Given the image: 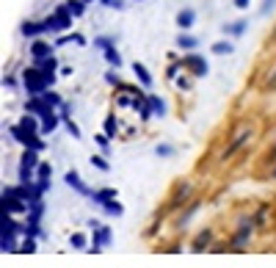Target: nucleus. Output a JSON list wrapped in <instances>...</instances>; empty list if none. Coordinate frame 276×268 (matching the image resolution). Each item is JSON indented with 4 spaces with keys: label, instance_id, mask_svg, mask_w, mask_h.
Segmentation results:
<instances>
[{
    "label": "nucleus",
    "instance_id": "obj_22",
    "mask_svg": "<svg viewBox=\"0 0 276 268\" xmlns=\"http://www.w3.org/2000/svg\"><path fill=\"white\" fill-rule=\"evenodd\" d=\"M210 50H213L216 55H229V53L235 50V44H232V42H227V39H221V42H216Z\"/></svg>",
    "mask_w": 276,
    "mask_h": 268
},
{
    "label": "nucleus",
    "instance_id": "obj_36",
    "mask_svg": "<svg viewBox=\"0 0 276 268\" xmlns=\"http://www.w3.org/2000/svg\"><path fill=\"white\" fill-rule=\"evenodd\" d=\"M235 3V8H240V11H246L249 6H252V0H232Z\"/></svg>",
    "mask_w": 276,
    "mask_h": 268
},
{
    "label": "nucleus",
    "instance_id": "obj_10",
    "mask_svg": "<svg viewBox=\"0 0 276 268\" xmlns=\"http://www.w3.org/2000/svg\"><path fill=\"white\" fill-rule=\"evenodd\" d=\"M224 36H232V39H240V36L249 30V19H238V22H224Z\"/></svg>",
    "mask_w": 276,
    "mask_h": 268
},
{
    "label": "nucleus",
    "instance_id": "obj_44",
    "mask_svg": "<svg viewBox=\"0 0 276 268\" xmlns=\"http://www.w3.org/2000/svg\"><path fill=\"white\" fill-rule=\"evenodd\" d=\"M136 3H141V0H136Z\"/></svg>",
    "mask_w": 276,
    "mask_h": 268
},
{
    "label": "nucleus",
    "instance_id": "obj_34",
    "mask_svg": "<svg viewBox=\"0 0 276 268\" xmlns=\"http://www.w3.org/2000/svg\"><path fill=\"white\" fill-rule=\"evenodd\" d=\"M64 125H66V130H69V136H72V138H80V127L75 125L72 119H64Z\"/></svg>",
    "mask_w": 276,
    "mask_h": 268
},
{
    "label": "nucleus",
    "instance_id": "obj_15",
    "mask_svg": "<svg viewBox=\"0 0 276 268\" xmlns=\"http://www.w3.org/2000/svg\"><path fill=\"white\" fill-rule=\"evenodd\" d=\"M33 66H36V69H42L44 75H58V58H55V55H50V58H39V61H33Z\"/></svg>",
    "mask_w": 276,
    "mask_h": 268
},
{
    "label": "nucleus",
    "instance_id": "obj_40",
    "mask_svg": "<svg viewBox=\"0 0 276 268\" xmlns=\"http://www.w3.org/2000/svg\"><path fill=\"white\" fill-rule=\"evenodd\" d=\"M114 3L116 0H100V6H111V8H114Z\"/></svg>",
    "mask_w": 276,
    "mask_h": 268
},
{
    "label": "nucleus",
    "instance_id": "obj_35",
    "mask_svg": "<svg viewBox=\"0 0 276 268\" xmlns=\"http://www.w3.org/2000/svg\"><path fill=\"white\" fill-rule=\"evenodd\" d=\"M157 155H163V158H168V155H174V149L168 147V144H157V149H155Z\"/></svg>",
    "mask_w": 276,
    "mask_h": 268
},
{
    "label": "nucleus",
    "instance_id": "obj_9",
    "mask_svg": "<svg viewBox=\"0 0 276 268\" xmlns=\"http://www.w3.org/2000/svg\"><path fill=\"white\" fill-rule=\"evenodd\" d=\"M47 111H53V108L44 105L42 97H28V102H25V113H33V116H39V119H42Z\"/></svg>",
    "mask_w": 276,
    "mask_h": 268
},
{
    "label": "nucleus",
    "instance_id": "obj_17",
    "mask_svg": "<svg viewBox=\"0 0 276 268\" xmlns=\"http://www.w3.org/2000/svg\"><path fill=\"white\" fill-rule=\"evenodd\" d=\"M246 141H249V133L243 130V133H240V136L235 138V141H232V144H229V147H227V149H224V152H221V161H227V158H232L235 152H238V149L243 147V144H246Z\"/></svg>",
    "mask_w": 276,
    "mask_h": 268
},
{
    "label": "nucleus",
    "instance_id": "obj_31",
    "mask_svg": "<svg viewBox=\"0 0 276 268\" xmlns=\"http://www.w3.org/2000/svg\"><path fill=\"white\" fill-rule=\"evenodd\" d=\"M105 83L114 86V89H119V86H122V78L116 75V72H105Z\"/></svg>",
    "mask_w": 276,
    "mask_h": 268
},
{
    "label": "nucleus",
    "instance_id": "obj_1",
    "mask_svg": "<svg viewBox=\"0 0 276 268\" xmlns=\"http://www.w3.org/2000/svg\"><path fill=\"white\" fill-rule=\"evenodd\" d=\"M22 86H25V91H28V97H42L44 91H50L47 75H44L42 69H36L33 64L22 72Z\"/></svg>",
    "mask_w": 276,
    "mask_h": 268
},
{
    "label": "nucleus",
    "instance_id": "obj_38",
    "mask_svg": "<svg viewBox=\"0 0 276 268\" xmlns=\"http://www.w3.org/2000/svg\"><path fill=\"white\" fill-rule=\"evenodd\" d=\"M3 86H8V89H11V86H17V80H14L11 75H6V78H3Z\"/></svg>",
    "mask_w": 276,
    "mask_h": 268
},
{
    "label": "nucleus",
    "instance_id": "obj_18",
    "mask_svg": "<svg viewBox=\"0 0 276 268\" xmlns=\"http://www.w3.org/2000/svg\"><path fill=\"white\" fill-rule=\"evenodd\" d=\"M42 100H44V105H47V108H53V111H58V108L64 105L61 94H58V91H53V89H50V91H44V94H42Z\"/></svg>",
    "mask_w": 276,
    "mask_h": 268
},
{
    "label": "nucleus",
    "instance_id": "obj_25",
    "mask_svg": "<svg viewBox=\"0 0 276 268\" xmlns=\"http://www.w3.org/2000/svg\"><path fill=\"white\" fill-rule=\"evenodd\" d=\"M102 210H105V213H108V216H116V219H119V216H125V208H122V202H119V199H114V202H108V205H105V208H102Z\"/></svg>",
    "mask_w": 276,
    "mask_h": 268
},
{
    "label": "nucleus",
    "instance_id": "obj_4",
    "mask_svg": "<svg viewBox=\"0 0 276 268\" xmlns=\"http://www.w3.org/2000/svg\"><path fill=\"white\" fill-rule=\"evenodd\" d=\"M180 61H182V69H185V72H191L193 78H204V75L210 72V66H207V61H204L199 53H185Z\"/></svg>",
    "mask_w": 276,
    "mask_h": 268
},
{
    "label": "nucleus",
    "instance_id": "obj_43",
    "mask_svg": "<svg viewBox=\"0 0 276 268\" xmlns=\"http://www.w3.org/2000/svg\"><path fill=\"white\" fill-rule=\"evenodd\" d=\"M274 39H276V30H274Z\"/></svg>",
    "mask_w": 276,
    "mask_h": 268
},
{
    "label": "nucleus",
    "instance_id": "obj_2",
    "mask_svg": "<svg viewBox=\"0 0 276 268\" xmlns=\"http://www.w3.org/2000/svg\"><path fill=\"white\" fill-rule=\"evenodd\" d=\"M72 11L66 8V3H61L58 8H55L50 17H44L42 22H44V28H47V33H64V30H69L72 28Z\"/></svg>",
    "mask_w": 276,
    "mask_h": 268
},
{
    "label": "nucleus",
    "instance_id": "obj_20",
    "mask_svg": "<svg viewBox=\"0 0 276 268\" xmlns=\"http://www.w3.org/2000/svg\"><path fill=\"white\" fill-rule=\"evenodd\" d=\"M66 8L72 11V17H75V19L86 17V3H83V0H66Z\"/></svg>",
    "mask_w": 276,
    "mask_h": 268
},
{
    "label": "nucleus",
    "instance_id": "obj_32",
    "mask_svg": "<svg viewBox=\"0 0 276 268\" xmlns=\"http://www.w3.org/2000/svg\"><path fill=\"white\" fill-rule=\"evenodd\" d=\"M180 69H182V61H174V64H171V66L166 69V78H168V80H174V78H177V72H180Z\"/></svg>",
    "mask_w": 276,
    "mask_h": 268
},
{
    "label": "nucleus",
    "instance_id": "obj_3",
    "mask_svg": "<svg viewBox=\"0 0 276 268\" xmlns=\"http://www.w3.org/2000/svg\"><path fill=\"white\" fill-rule=\"evenodd\" d=\"M89 224H91V249L89 252H94V255H97V252H102L105 246H111L114 233H111V227H102L100 221H94V219H91Z\"/></svg>",
    "mask_w": 276,
    "mask_h": 268
},
{
    "label": "nucleus",
    "instance_id": "obj_24",
    "mask_svg": "<svg viewBox=\"0 0 276 268\" xmlns=\"http://www.w3.org/2000/svg\"><path fill=\"white\" fill-rule=\"evenodd\" d=\"M102 55H105V61H108L111 66H116V69L122 66V55H119V50H116V47H108Z\"/></svg>",
    "mask_w": 276,
    "mask_h": 268
},
{
    "label": "nucleus",
    "instance_id": "obj_16",
    "mask_svg": "<svg viewBox=\"0 0 276 268\" xmlns=\"http://www.w3.org/2000/svg\"><path fill=\"white\" fill-rule=\"evenodd\" d=\"M133 72H136L138 83L144 86V89H149V86H152V75H149V69H146V66L141 64V61H136V64H133Z\"/></svg>",
    "mask_w": 276,
    "mask_h": 268
},
{
    "label": "nucleus",
    "instance_id": "obj_28",
    "mask_svg": "<svg viewBox=\"0 0 276 268\" xmlns=\"http://www.w3.org/2000/svg\"><path fill=\"white\" fill-rule=\"evenodd\" d=\"M105 136H108V138H116V116H114V113L105 119Z\"/></svg>",
    "mask_w": 276,
    "mask_h": 268
},
{
    "label": "nucleus",
    "instance_id": "obj_39",
    "mask_svg": "<svg viewBox=\"0 0 276 268\" xmlns=\"http://www.w3.org/2000/svg\"><path fill=\"white\" fill-rule=\"evenodd\" d=\"M177 86H180V89H191V83H188V78H177Z\"/></svg>",
    "mask_w": 276,
    "mask_h": 268
},
{
    "label": "nucleus",
    "instance_id": "obj_27",
    "mask_svg": "<svg viewBox=\"0 0 276 268\" xmlns=\"http://www.w3.org/2000/svg\"><path fill=\"white\" fill-rule=\"evenodd\" d=\"M94 141H97V147L102 149V155H108V152H111V138L105 136V133H100V136H97Z\"/></svg>",
    "mask_w": 276,
    "mask_h": 268
},
{
    "label": "nucleus",
    "instance_id": "obj_42",
    "mask_svg": "<svg viewBox=\"0 0 276 268\" xmlns=\"http://www.w3.org/2000/svg\"><path fill=\"white\" fill-rule=\"evenodd\" d=\"M271 177H276V166H274V169H271Z\"/></svg>",
    "mask_w": 276,
    "mask_h": 268
},
{
    "label": "nucleus",
    "instance_id": "obj_5",
    "mask_svg": "<svg viewBox=\"0 0 276 268\" xmlns=\"http://www.w3.org/2000/svg\"><path fill=\"white\" fill-rule=\"evenodd\" d=\"M28 53H30V58H33V61L50 58V55H55V44H50L47 39H33L30 47H28Z\"/></svg>",
    "mask_w": 276,
    "mask_h": 268
},
{
    "label": "nucleus",
    "instance_id": "obj_30",
    "mask_svg": "<svg viewBox=\"0 0 276 268\" xmlns=\"http://www.w3.org/2000/svg\"><path fill=\"white\" fill-rule=\"evenodd\" d=\"M210 238H213V233H210V230H207V233H202V235H199V238H196V244H193V249H202V246H207V244H210Z\"/></svg>",
    "mask_w": 276,
    "mask_h": 268
},
{
    "label": "nucleus",
    "instance_id": "obj_12",
    "mask_svg": "<svg viewBox=\"0 0 276 268\" xmlns=\"http://www.w3.org/2000/svg\"><path fill=\"white\" fill-rule=\"evenodd\" d=\"M193 22H196V11L193 8H180L177 11V28L180 30H191Z\"/></svg>",
    "mask_w": 276,
    "mask_h": 268
},
{
    "label": "nucleus",
    "instance_id": "obj_19",
    "mask_svg": "<svg viewBox=\"0 0 276 268\" xmlns=\"http://www.w3.org/2000/svg\"><path fill=\"white\" fill-rule=\"evenodd\" d=\"M69 246H72V249H78V252H86V249H91V246H89V241H86V235H83V233H72V235H69Z\"/></svg>",
    "mask_w": 276,
    "mask_h": 268
},
{
    "label": "nucleus",
    "instance_id": "obj_11",
    "mask_svg": "<svg viewBox=\"0 0 276 268\" xmlns=\"http://www.w3.org/2000/svg\"><path fill=\"white\" fill-rule=\"evenodd\" d=\"M61 122H64V119H61L58 111H47V113L42 116V136H50V133H53L55 127L61 125Z\"/></svg>",
    "mask_w": 276,
    "mask_h": 268
},
{
    "label": "nucleus",
    "instance_id": "obj_13",
    "mask_svg": "<svg viewBox=\"0 0 276 268\" xmlns=\"http://www.w3.org/2000/svg\"><path fill=\"white\" fill-rule=\"evenodd\" d=\"M249 238H252V221H246V224H243L238 233H235V238H232V244H229V249H240V246L246 244Z\"/></svg>",
    "mask_w": 276,
    "mask_h": 268
},
{
    "label": "nucleus",
    "instance_id": "obj_21",
    "mask_svg": "<svg viewBox=\"0 0 276 268\" xmlns=\"http://www.w3.org/2000/svg\"><path fill=\"white\" fill-rule=\"evenodd\" d=\"M149 108H152L155 116H166V102H163L157 94H149Z\"/></svg>",
    "mask_w": 276,
    "mask_h": 268
},
{
    "label": "nucleus",
    "instance_id": "obj_23",
    "mask_svg": "<svg viewBox=\"0 0 276 268\" xmlns=\"http://www.w3.org/2000/svg\"><path fill=\"white\" fill-rule=\"evenodd\" d=\"M94 47H100L102 53H105L108 47H116V36H97V39H94Z\"/></svg>",
    "mask_w": 276,
    "mask_h": 268
},
{
    "label": "nucleus",
    "instance_id": "obj_8",
    "mask_svg": "<svg viewBox=\"0 0 276 268\" xmlns=\"http://www.w3.org/2000/svg\"><path fill=\"white\" fill-rule=\"evenodd\" d=\"M116 194H119V191H116V188H111V185H108V188H100V191H91V202H94V205H100V208H105V205H108V202H114V199H116Z\"/></svg>",
    "mask_w": 276,
    "mask_h": 268
},
{
    "label": "nucleus",
    "instance_id": "obj_41",
    "mask_svg": "<svg viewBox=\"0 0 276 268\" xmlns=\"http://www.w3.org/2000/svg\"><path fill=\"white\" fill-rule=\"evenodd\" d=\"M83 3H86V6H89V3H100V0H83Z\"/></svg>",
    "mask_w": 276,
    "mask_h": 268
},
{
    "label": "nucleus",
    "instance_id": "obj_29",
    "mask_svg": "<svg viewBox=\"0 0 276 268\" xmlns=\"http://www.w3.org/2000/svg\"><path fill=\"white\" fill-rule=\"evenodd\" d=\"M19 252H25V255H33V252H36V238H25L22 244H19Z\"/></svg>",
    "mask_w": 276,
    "mask_h": 268
},
{
    "label": "nucleus",
    "instance_id": "obj_7",
    "mask_svg": "<svg viewBox=\"0 0 276 268\" xmlns=\"http://www.w3.org/2000/svg\"><path fill=\"white\" fill-rule=\"evenodd\" d=\"M64 180H66V185H69L72 191H78L80 197H91V188L83 183V180H80V174L75 172V169H69V172L64 174Z\"/></svg>",
    "mask_w": 276,
    "mask_h": 268
},
{
    "label": "nucleus",
    "instance_id": "obj_6",
    "mask_svg": "<svg viewBox=\"0 0 276 268\" xmlns=\"http://www.w3.org/2000/svg\"><path fill=\"white\" fill-rule=\"evenodd\" d=\"M19 33H22L25 39H42V36L47 33V28H44V22H36V19H25V22L19 25Z\"/></svg>",
    "mask_w": 276,
    "mask_h": 268
},
{
    "label": "nucleus",
    "instance_id": "obj_26",
    "mask_svg": "<svg viewBox=\"0 0 276 268\" xmlns=\"http://www.w3.org/2000/svg\"><path fill=\"white\" fill-rule=\"evenodd\" d=\"M91 166H94V169H100V172H108V169H111V163L105 161V155H91Z\"/></svg>",
    "mask_w": 276,
    "mask_h": 268
},
{
    "label": "nucleus",
    "instance_id": "obj_37",
    "mask_svg": "<svg viewBox=\"0 0 276 268\" xmlns=\"http://www.w3.org/2000/svg\"><path fill=\"white\" fill-rule=\"evenodd\" d=\"M72 42L78 44V47H86V36L83 33H72Z\"/></svg>",
    "mask_w": 276,
    "mask_h": 268
},
{
    "label": "nucleus",
    "instance_id": "obj_14",
    "mask_svg": "<svg viewBox=\"0 0 276 268\" xmlns=\"http://www.w3.org/2000/svg\"><path fill=\"white\" fill-rule=\"evenodd\" d=\"M177 47L185 50V53H193V50L199 47V39H196V36H191L188 30H182V33L177 36Z\"/></svg>",
    "mask_w": 276,
    "mask_h": 268
},
{
    "label": "nucleus",
    "instance_id": "obj_33",
    "mask_svg": "<svg viewBox=\"0 0 276 268\" xmlns=\"http://www.w3.org/2000/svg\"><path fill=\"white\" fill-rule=\"evenodd\" d=\"M276 8V0H263V6H260V14H263V17H268L271 11H274Z\"/></svg>",
    "mask_w": 276,
    "mask_h": 268
}]
</instances>
